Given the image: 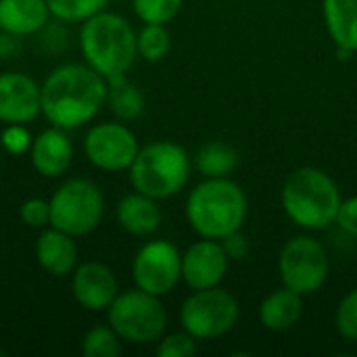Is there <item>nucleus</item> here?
<instances>
[{"mask_svg":"<svg viewBox=\"0 0 357 357\" xmlns=\"http://www.w3.org/2000/svg\"><path fill=\"white\" fill-rule=\"evenodd\" d=\"M337 182L320 167H299L284 180L280 203L287 218L303 230H324L337 220L341 207Z\"/></svg>","mask_w":357,"mask_h":357,"instance_id":"obj_4","label":"nucleus"},{"mask_svg":"<svg viewBox=\"0 0 357 357\" xmlns=\"http://www.w3.org/2000/svg\"><path fill=\"white\" fill-rule=\"evenodd\" d=\"M220 243H222V247H224V251H226V255H228L230 261H243V259H247L249 253H251L249 238H247L241 230H236V232L224 236Z\"/></svg>","mask_w":357,"mask_h":357,"instance_id":"obj_32","label":"nucleus"},{"mask_svg":"<svg viewBox=\"0 0 357 357\" xmlns=\"http://www.w3.org/2000/svg\"><path fill=\"white\" fill-rule=\"evenodd\" d=\"M71 293L77 305L88 312H107L119 293L117 278L107 264L84 261L71 272Z\"/></svg>","mask_w":357,"mask_h":357,"instance_id":"obj_14","label":"nucleus"},{"mask_svg":"<svg viewBox=\"0 0 357 357\" xmlns=\"http://www.w3.org/2000/svg\"><path fill=\"white\" fill-rule=\"evenodd\" d=\"M142 90L126 77V73L107 77V107L119 121L138 119L144 111Z\"/></svg>","mask_w":357,"mask_h":357,"instance_id":"obj_21","label":"nucleus"},{"mask_svg":"<svg viewBox=\"0 0 357 357\" xmlns=\"http://www.w3.org/2000/svg\"><path fill=\"white\" fill-rule=\"evenodd\" d=\"M50 17L46 0H0V29L17 38L40 33Z\"/></svg>","mask_w":357,"mask_h":357,"instance_id":"obj_17","label":"nucleus"},{"mask_svg":"<svg viewBox=\"0 0 357 357\" xmlns=\"http://www.w3.org/2000/svg\"><path fill=\"white\" fill-rule=\"evenodd\" d=\"M238 151L228 142H207L195 155V167L205 178H228L238 167Z\"/></svg>","mask_w":357,"mask_h":357,"instance_id":"obj_22","label":"nucleus"},{"mask_svg":"<svg viewBox=\"0 0 357 357\" xmlns=\"http://www.w3.org/2000/svg\"><path fill=\"white\" fill-rule=\"evenodd\" d=\"M50 226L75 238L94 232L105 213V197L88 178L65 180L48 199Z\"/></svg>","mask_w":357,"mask_h":357,"instance_id":"obj_7","label":"nucleus"},{"mask_svg":"<svg viewBox=\"0 0 357 357\" xmlns=\"http://www.w3.org/2000/svg\"><path fill=\"white\" fill-rule=\"evenodd\" d=\"M84 63L102 77L128 73L138 56V33L132 23L111 10L86 19L79 29Z\"/></svg>","mask_w":357,"mask_h":357,"instance_id":"obj_3","label":"nucleus"},{"mask_svg":"<svg viewBox=\"0 0 357 357\" xmlns=\"http://www.w3.org/2000/svg\"><path fill=\"white\" fill-rule=\"evenodd\" d=\"M82 354L86 357H115L121 354V339L107 326H92L82 339Z\"/></svg>","mask_w":357,"mask_h":357,"instance_id":"obj_25","label":"nucleus"},{"mask_svg":"<svg viewBox=\"0 0 357 357\" xmlns=\"http://www.w3.org/2000/svg\"><path fill=\"white\" fill-rule=\"evenodd\" d=\"M40 33H42V44H44V48H48V50H52V52H56V50H61L63 46H67V31L63 29V21H48L42 29H40Z\"/></svg>","mask_w":357,"mask_h":357,"instance_id":"obj_33","label":"nucleus"},{"mask_svg":"<svg viewBox=\"0 0 357 357\" xmlns=\"http://www.w3.org/2000/svg\"><path fill=\"white\" fill-rule=\"evenodd\" d=\"M172 48V36L161 23H144L138 31V56L149 63H159Z\"/></svg>","mask_w":357,"mask_h":357,"instance_id":"obj_23","label":"nucleus"},{"mask_svg":"<svg viewBox=\"0 0 357 357\" xmlns=\"http://www.w3.org/2000/svg\"><path fill=\"white\" fill-rule=\"evenodd\" d=\"M31 134L25 128V123H6V128L0 132V146L8 155H23L29 153L31 146Z\"/></svg>","mask_w":357,"mask_h":357,"instance_id":"obj_29","label":"nucleus"},{"mask_svg":"<svg viewBox=\"0 0 357 357\" xmlns=\"http://www.w3.org/2000/svg\"><path fill=\"white\" fill-rule=\"evenodd\" d=\"M4 356V347H2V345H0V357Z\"/></svg>","mask_w":357,"mask_h":357,"instance_id":"obj_35","label":"nucleus"},{"mask_svg":"<svg viewBox=\"0 0 357 357\" xmlns=\"http://www.w3.org/2000/svg\"><path fill=\"white\" fill-rule=\"evenodd\" d=\"M42 113V86L27 73H0V121L29 123Z\"/></svg>","mask_w":357,"mask_h":357,"instance_id":"obj_12","label":"nucleus"},{"mask_svg":"<svg viewBox=\"0 0 357 357\" xmlns=\"http://www.w3.org/2000/svg\"><path fill=\"white\" fill-rule=\"evenodd\" d=\"M107 322L121 341L146 345L165 335L167 312L161 303V297L136 287L117 293L113 303L107 307Z\"/></svg>","mask_w":357,"mask_h":357,"instance_id":"obj_6","label":"nucleus"},{"mask_svg":"<svg viewBox=\"0 0 357 357\" xmlns=\"http://www.w3.org/2000/svg\"><path fill=\"white\" fill-rule=\"evenodd\" d=\"M278 270L282 287L303 297L314 295L328 278V253L318 238L301 234L284 243L278 257Z\"/></svg>","mask_w":357,"mask_h":357,"instance_id":"obj_9","label":"nucleus"},{"mask_svg":"<svg viewBox=\"0 0 357 357\" xmlns=\"http://www.w3.org/2000/svg\"><path fill=\"white\" fill-rule=\"evenodd\" d=\"M190 180V157L172 140H155L140 146L130 165V182L136 192L157 201L178 195Z\"/></svg>","mask_w":357,"mask_h":357,"instance_id":"obj_5","label":"nucleus"},{"mask_svg":"<svg viewBox=\"0 0 357 357\" xmlns=\"http://www.w3.org/2000/svg\"><path fill=\"white\" fill-rule=\"evenodd\" d=\"M77 257L79 251L75 236L52 226L42 228V234L36 241V259L46 274L54 278L69 276L77 268Z\"/></svg>","mask_w":357,"mask_h":357,"instance_id":"obj_16","label":"nucleus"},{"mask_svg":"<svg viewBox=\"0 0 357 357\" xmlns=\"http://www.w3.org/2000/svg\"><path fill=\"white\" fill-rule=\"evenodd\" d=\"M132 278L138 289L163 297L182 280V253L165 238L149 241L132 261Z\"/></svg>","mask_w":357,"mask_h":357,"instance_id":"obj_10","label":"nucleus"},{"mask_svg":"<svg viewBox=\"0 0 357 357\" xmlns=\"http://www.w3.org/2000/svg\"><path fill=\"white\" fill-rule=\"evenodd\" d=\"M19 218L29 228H46V226H50V205L46 199L31 197L21 203Z\"/></svg>","mask_w":357,"mask_h":357,"instance_id":"obj_30","label":"nucleus"},{"mask_svg":"<svg viewBox=\"0 0 357 357\" xmlns=\"http://www.w3.org/2000/svg\"><path fill=\"white\" fill-rule=\"evenodd\" d=\"M107 105V77L86 63H65L42 84V115L61 130L90 123Z\"/></svg>","mask_w":357,"mask_h":357,"instance_id":"obj_1","label":"nucleus"},{"mask_svg":"<svg viewBox=\"0 0 357 357\" xmlns=\"http://www.w3.org/2000/svg\"><path fill=\"white\" fill-rule=\"evenodd\" d=\"M184 0H132V8L142 23H169L182 8Z\"/></svg>","mask_w":357,"mask_h":357,"instance_id":"obj_26","label":"nucleus"},{"mask_svg":"<svg viewBox=\"0 0 357 357\" xmlns=\"http://www.w3.org/2000/svg\"><path fill=\"white\" fill-rule=\"evenodd\" d=\"M111 0H46L50 15L63 23H84L100 10H107Z\"/></svg>","mask_w":357,"mask_h":357,"instance_id":"obj_24","label":"nucleus"},{"mask_svg":"<svg viewBox=\"0 0 357 357\" xmlns=\"http://www.w3.org/2000/svg\"><path fill=\"white\" fill-rule=\"evenodd\" d=\"M115 213H117L119 226L132 236H151L153 232L159 230L161 220H163L157 199L146 197L136 190L132 195H126L117 203Z\"/></svg>","mask_w":357,"mask_h":357,"instance_id":"obj_18","label":"nucleus"},{"mask_svg":"<svg viewBox=\"0 0 357 357\" xmlns=\"http://www.w3.org/2000/svg\"><path fill=\"white\" fill-rule=\"evenodd\" d=\"M241 316L236 297L222 287L192 291L180 307V326L197 341H211L228 335Z\"/></svg>","mask_w":357,"mask_h":357,"instance_id":"obj_8","label":"nucleus"},{"mask_svg":"<svg viewBox=\"0 0 357 357\" xmlns=\"http://www.w3.org/2000/svg\"><path fill=\"white\" fill-rule=\"evenodd\" d=\"M303 316V295L282 287L272 291L259 305V322L270 333L293 328Z\"/></svg>","mask_w":357,"mask_h":357,"instance_id":"obj_19","label":"nucleus"},{"mask_svg":"<svg viewBox=\"0 0 357 357\" xmlns=\"http://www.w3.org/2000/svg\"><path fill=\"white\" fill-rule=\"evenodd\" d=\"M138 151V138L126 123L102 121L92 126L84 136L86 159L102 172L130 169Z\"/></svg>","mask_w":357,"mask_h":357,"instance_id":"obj_11","label":"nucleus"},{"mask_svg":"<svg viewBox=\"0 0 357 357\" xmlns=\"http://www.w3.org/2000/svg\"><path fill=\"white\" fill-rule=\"evenodd\" d=\"M335 328L343 339L357 341V289L349 291L339 301L335 312Z\"/></svg>","mask_w":357,"mask_h":357,"instance_id":"obj_27","label":"nucleus"},{"mask_svg":"<svg viewBox=\"0 0 357 357\" xmlns=\"http://www.w3.org/2000/svg\"><path fill=\"white\" fill-rule=\"evenodd\" d=\"M228 255L220 241L201 238L182 253V280L192 291L220 287L228 272Z\"/></svg>","mask_w":357,"mask_h":357,"instance_id":"obj_13","label":"nucleus"},{"mask_svg":"<svg viewBox=\"0 0 357 357\" xmlns=\"http://www.w3.org/2000/svg\"><path fill=\"white\" fill-rule=\"evenodd\" d=\"M19 40L21 38L0 29V59H10L19 50Z\"/></svg>","mask_w":357,"mask_h":357,"instance_id":"obj_34","label":"nucleus"},{"mask_svg":"<svg viewBox=\"0 0 357 357\" xmlns=\"http://www.w3.org/2000/svg\"><path fill=\"white\" fill-rule=\"evenodd\" d=\"M29 159L42 178H61L73 161V142L67 136V130L56 126L42 130L31 140Z\"/></svg>","mask_w":357,"mask_h":357,"instance_id":"obj_15","label":"nucleus"},{"mask_svg":"<svg viewBox=\"0 0 357 357\" xmlns=\"http://www.w3.org/2000/svg\"><path fill=\"white\" fill-rule=\"evenodd\" d=\"M197 339L188 335L186 331L182 333H172L163 335L157 345V356L159 357H190L197 354Z\"/></svg>","mask_w":357,"mask_h":357,"instance_id":"obj_28","label":"nucleus"},{"mask_svg":"<svg viewBox=\"0 0 357 357\" xmlns=\"http://www.w3.org/2000/svg\"><path fill=\"white\" fill-rule=\"evenodd\" d=\"M247 211V195L230 178H205L186 199V220L201 238L222 241L241 230Z\"/></svg>","mask_w":357,"mask_h":357,"instance_id":"obj_2","label":"nucleus"},{"mask_svg":"<svg viewBox=\"0 0 357 357\" xmlns=\"http://www.w3.org/2000/svg\"><path fill=\"white\" fill-rule=\"evenodd\" d=\"M335 224L351 238H357V197L341 201Z\"/></svg>","mask_w":357,"mask_h":357,"instance_id":"obj_31","label":"nucleus"},{"mask_svg":"<svg viewBox=\"0 0 357 357\" xmlns=\"http://www.w3.org/2000/svg\"><path fill=\"white\" fill-rule=\"evenodd\" d=\"M322 15L337 48L357 52V0H324Z\"/></svg>","mask_w":357,"mask_h":357,"instance_id":"obj_20","label":"nucleus"}]
</instances>
